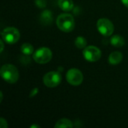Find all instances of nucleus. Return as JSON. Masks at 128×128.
Listing matches in <instances>:
<instances>
[{
    "instance_id": "nucleus-1",
    "label": "nucleus",
    "mask_w": 128,
    "mask_h": 128,
    "mask_svg": "<svg viewBox=\"0 0 128 128\" xmlns=\"http://www.w3.org/2000/svg\"><path fill=\"white\" fill-rule=\"evenodd\" d=\"M56 25L61 31L70 32L75 27L74 18L70 14H62L57 17Z\"/></svg>"
},
{
    "instance_id": "nucleus-2",
    "label": "nucleus",
    "mask_w": 128,
    "mask_h": 128,
    "mask_svg": "<svg viewBox=\"0 0 128 128\" xmlns=\"http://www.w3.org/2000/svg\"><path fill=\"white\" fill-rule=\"evenodd\" d=\"M1 76L8 83H15L19 79V71L13 64H4L0 70Z\"/></svg>"
},
{
    "instance_id": "nucleus-3",
    "label": "nucleus",
    "mask_w": 128,
    "mask_h": 128,
    "mask_svg": "<svg viewBox=\"0 0 128 128\" xmlns=\"http://www.w3.org/2000/svg\"><path fill=\"white\" fill-rule=\"evenodd\" d=\"M1 34L3 40L8 44H14L16 43L20 37L19 30L14 27H7Z\"/></svg>"
},
{
    "instance_id": "nucleus-4",
    "label": "nucleus",
    "mask_w": 128,
    "mask_h": 128,
    "mask_svg": "<svg viewBox=\"0 0 128 128\" xmlns=\"http://www.w3.org/2000/svg\"><path fill=\"white\" fill-rule=\"evenodd\" d=\"M52 51L47 47H40L33 54L34 60L38 64H46L52 59Z\"/></svg>"
},
{
    "instance_id": "nucleus-5",
    "label": "nucleus",
    "mask_w": 128,
    "mask_h": 128,
    "mask_svg": "<svg viewBox=\"0 0 128 128\" xmlns=\"http://www.w3.org/2000/svg\"><path fill=\"white\" fill-rule=\"evenodd\" d=\"M97 27L99 32L106 37L112 35L114 32V26L112 22L106 18L99 19L97 22Z\"/></svg>"
},
{
    "instance_id": "nucleus-6",
    "label": "nucleus",
    "mask_w": 128,
    "mask_h": 128,
    "mask_svg": "<svg viewBox=\"0 0 128 128\" xmlns=\"http://www.w3.org/2000/svg\"><path fill=\"white\" fill-rule=\"evenodd\" d=\"M62 81V76L58 72L50 71L44 76V83L46 87L55 88L58 86Z\"/></svg>"
},
{
    "instance_id": "nucleus-7",
    "label": "nucleus",
    "mask_w": 128,
    "mask_h": 128,
    "mask_svg": "<svg viewBox=\"0 0 128 128\" xmlns=\"http://www.w3.org/2000/svg\"><path fill=\"white\" fill-rule=\"evenodd\" d=\"M66 79L69 84L77 86L82 82L83 75L80 70L76 68H71L67 72Z\"/></svg>"
},
{
    "instance_id": "nucleus-8",
    "label": "nucleus",
    "mask_w": 128,
    "mask_h": 128,
    "mask_svg": "<svg viewBox=\"0 0 128 128\" xmlns=\"http://www.w3.org/2000/svg\"><path fill=\"white\" fill-rule=\"evenodd\" d=\"M82 54H83L84 58L90 62H97L101 57V51L100 50L99 48L94 46H86L84 49Z\"/></svg>"
},
{
    "instance_id": "nucleus-9",
    "label": "nucleus",
    "mask_w": 128,
    "mask_h": 128,
    "mask_svg": "<svg viewBox=\"0 0 128 128\" xmlns=\"http://www.w3.org/2000/svg\"><path fill=\"white\" fill-rule=\"evenodd\" d=\"M52 14L49 10H44L40 16V22L44 25H50L52 22Z\"/></svg>"
},
{
    "instance_id": "nucleus-10",
    "label": "nucleus",
    "mask_w": 128,
    "mask_h": 128,
    "mask_svg": "<svg viewBox=\"0 0 128 128\" xmlns=\"http://www.w3.org/2000/svg\"><path fill=\"white\" fill-rule=\"evenodd\" d=\"M123 59V55L122 52L116 51L112 52L109 56V62L112 65L118 64L122 62Z\"/></svg>"
},
{
    "instance_id": "nucleus-11",
    "label": "nucleus",
    "mask_w": 128,
    "mask_h": 128,
    "mask_svg": "<svg viewBox=\"0 0 128 128\" xmlns=\"http://www.w3.org/2000/svg\"><path fill=\"white\" fill-rule=\"evenodd\" d=\"M59 8L64 11H70L74 9V2L72 0H58Z\"/></svg>"
},
{
    "instance_id": "nucleus-12",
    "label": "nucleus",
    "mask_w": 128,
    "mask_h": 128,
    "mask_svg": "<svg viewBox=\"0 0 128 128\" xmlns=\"http://www.w3.org/2000/svg\"><path fill=\"white\" fill-rule=\"evenodd\" d=\"M110 43L115 47H122L124 45L125 41H124V39L122 36L118 35V34H116L111 38Z\"/></svg>"
},
{
    "instance_id": "nucleus-13",
    "label": "nucleus",
    "mask_w": 128,
    "mask_h": 128,
    "mask_svg": "<svg viewBox=\"0 0 128 128\" xmlns=\"http://www.w3.org/2000/svg\"><path fill=\"white\" fill-rule=\"evenodd\" d=\"M72 127H73L72 122L67 118H62L58 120L55 125L56 128H72Z\"/></svg>"
},
{
    "instance_id": "nucleus-14",
    "label": "nucleus",
    "mask_w": 128,
    "mask_h": 128,
    "mask_svg": "<svg viewBox=\"0 0 128 128\" xmlns=\"http://www.w3.org/2000/svg\"><path fill=\"white\" fill-rule=\"evenodd\" d=\"M21 52L24 55H31L34 52V47L32 44L28 43H25L21 46Z\"/></svg>"
},
{
    "instance_id": "nucleus-15",
    "label": "nucleus",
    "mask_w": 128,
    "mask_h": 128,
    "mask_svg": "<svg viewBox=\"0 0 128 128\" xmlns=\"http://www.w3.org/2000/svg\"><path fill=\"white\" fill-rule=\"evenodd\" d=\"M87 45V40L85 38L82 36H79L75 40V46L79 49H83L86 48Z\"/></svg>"
},
{
    "instance_id": "nucleus-16",
    "label": "nucleus",
    "mask_w": 128,
    "mask_h": 128,
    "mask_svg": "<svg viewBox=\"0 0 128 128\" xmlns=\"http://www.w3.org/2000/svg\"><path fill=\"white\" fill-rule=\"evenodd\" d=\"M34 3L37 7L39 8H45L46 6V0H34Z\"/></svg>"
},
{
    "instance_id": "nucleus-17",
    "label": "nucleus",
    "mask_w": 128,
    "mask_h": 128,
    "mask_svg": "<svg viewBox=\"0 0 128 128\" xmlns=\"http://www.w3.org/2000/svg\"><path fill=\"white\" fill-rule=\"evenodd\" d=\"M0 128H8L7 122H6V120H4L3 118H1V119H0Z\"/></svg>"
},
{
    "instance_id": "nucleus-18",
    "label": "nucleus",
    "mask_w": 128,
    "mask_h": 128,
    "mask_svg": "<svg viewBox=\"0 0 128 128\" xmlns=\"http://www.w3.org/2000/svg\"><path fill=\"white\" fill-rule=\"evenodd\" d=\"M0 44H1V52H2L3 51V50H4V41H3V39H1Z\"/></svg>"
},
{
    "instance_id": "nucleus-19",
    "label": "nucleus",
    "mask_w": 128,
    "mask_h": 128,
    "mask_svg": "<svg viewBox=\"0 0 128 128\" xmlns=\"http://www.w3.org/2000/svg\"><path fill=\"white\" fill-rule=\"evenodd\" d=\"M122 2L127 8H128V0H122Z\"/></svg>"
},
{
    "instance_id": "nucleus-20",
    "label": "nucleus",
    "mask_w": 128,
    "mask_h": 128,
    "mask_svg": "<svg viewBox=\"0 0 128 128\" xmlns=\"http://www.w3.org/2000/svg\"><path fill=\"white\" fill-rule=\"evenodd\" d=\"M0 93H1V101H2V98H3V94H2V92Z\"/></svg>"
},
{
    "instance_id": "nucleus-21",
    "label": "nucleus",
    "mask_w": 128,
    "mask_h": 128,
    "mask_svg": "<svg viewBox=\"0 0 128 128\" xmlns=\"http://www.w3.org/2000/svg\"><path fill=\"white\" fill-rule=\"evenodd\" d=\"M32 128H40L39 126H38V125H33V126H32L31 127Z\"/></svg>"
}]
</instances>
